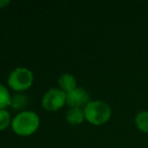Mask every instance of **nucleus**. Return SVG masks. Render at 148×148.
<instances>
[{
  "label": "nucleus",
  "mask_w": 148,
  "mask_h": 148,
  "mask_svg": "<svg viewBox=\"0 0 148 148\" xmlns=\"http://www.w3.org/2000/svg\"><path fill=\"white\" fill-rule=\"evenodd\" d=\"M12 130L19 136L32 135L39 127V117L31 111H23L17 114L11 122Z\"/></svg>",
  "instance_id": "1"
},
{
  "label": "nucleus",
  "mask_w": 148,
  "mask_h": 148,
  "mask_svg": "<svg viewBox=\"0 0 148 148\" xmlns=\"http://www.w3.org/2000/svg\"><path fill=\"white\" fill-rule=\"evenodd\" d=\"M84 113L85 119L94 126L106 124L112 116L111 107L103 101H91L84 108Z\"/></svg>",
  "instance_id": "2"
},
{
  "label": "nucleus",
  "mask_w": 148,
  "mask_h": 148,
  "mask_svg": "<svg viewBox=\"0 0 148 148\" xmlns=\"http://www.w3.org/2000/svg\"><path fill=\"white\" fill-rule=\"evenodd\" d=\"M7 82L9 87L15 91H24L32 85L33 74L25 67H17L10 72Z\"/></svg>",
  "instance_id": "3"
},
{
  "label": "nucleus",
  "mask_w": 148,
  "mask_h": 148,
  "mask_svg": "<svg viewBox=\"0 0 148 148\" xmlns=\"http://www.w3.org/2000/svg\"><path fill=\"white\" fill-rule=\"evenodd\" d=\"M66 103V93L60 88H51L43 94L41 105L45 110L55 112L62 109Z\"/></svg>",
  "instance_id": "4"
},
{
  "label": "nucleus",
  "mask_w": 148,
  "mask_h": 148,
  "mask_svg": "<svg viewBox=\"0 0 148 148\" xmlns=\"http://www.w3.org/2000/svg\"><path fill=\"white\" fill-rule=\"evenodd\" d=\"M90 94L86 89L77 87L71 92L66 93V105L70 108H81L84 109L90 103Z\"/></svg>",
  "instance_id": "5"
},
{
  "label": "nucleus",
  "mask_w": 148,
  "mask_h": 148,
  "mask_svg": "<svg viewBox=\"0 0 148 148\" xmlns=\"http://www.w3.org/2000/svg\"><path fill=\"white\" fill-rule=\"evenodd\" d=\"M58 83H59L60 89H62L66 93L71 92L72 90L77 88L76 78H75L74 75L70 73H64L60 75L59 80H58Z\"/></svg>",
  "instance_id": "6"
},
{
  "label": "nucleus",
  "mask_w": 148,
  "mask_h": 148,
  "mask_svg": "<svg viewBox=\"0 0 148 148\" xmlns=\"http://www.w3.org/2000/svg\"><path fill=\"white\" fill-rule=\"evenodd\" d=\"M66 122L73 126H77L84 122L85 119V113L84 109L81 108H70L66 115Z\"/></svg>",
  "instance_id": "7"
},
{
  "label": "nucleus",
  "mask_w": 148,
  "mask_h": 148,
  "mask_svg": "<svg viewBox=\"0 0 148 148\" xmlns=\"http://www.w3.org/2000/svg\"><path fill=\"white\" fill-rule=\"evenodd\" d=\"M135 125L139 131L143 133H148V111L139 112L136 115Z\"/></svg>",
  "instance_id": "8"
},
{
  "label": "nucleus",
  "mask_w": 148,
  "mask_h": 148,
  "mask_svg": "<svg viewBox=\"0 0 148 148\" xmlns=\"http://www.w3.org/2000/svg\"><path fill=\"white\" fill-rule=\"evenodd\" d=\"M26 105H27V97H26V95L22 94V93H15V94L11 97L10 106L14 110H21L23 108H25Z\"/></svg>",
  "instance_id": "9"
},
{
  "label": "nucleus",
  "mask_w": 148,
  "mask_h": 148,
  "mask_svg": "<svg viewBox=\"0 0 148 148\" xmlns=\"http://www.w3.org/2000/svg\"><path fill=\"white\" fill-rule=\"evenodd\" d=\"M11 103V95L3 84L0 83V110H6Z\"/></svg>",
  "instance_id": "10"
},
{
  "label": "nucleus",
  "mask_w": 148,
  "mask_h": 148,
  "mask_svg": "<svg viewBox=\"0 0 148 148\" xmlns=\"http://www.w3.org/2000/svg\"><path fill=\"white\" fill-rule=\"evenodd\" d=\"M11 122L9 112L6 110H0V131L7 128Z\"/></svg>",
  "instance_id": "11"
},
{
  "label": "nucleus",
  "mask_w": 148,
  "mask_h": 148,
  "mask_svg": "<svg viewBox=\"0 0 148 148\" xmlns=\"http://www.w3.org/2000/svg\"><path fill=\"white\" fill-rule=\"evenodd\" d=\"M9 3H10L9 0H7V1H0V8L4 7V6H7Z\"/></svg>",
  "instance_id": "12"
}]
</instances>
